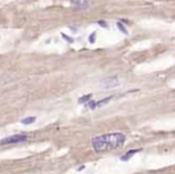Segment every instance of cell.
Segmentation results:
<instances>
[{
  "instance_id": "1",
  "label": "cell",
  "mask_w": 175,
  "mask_h": 174,
  "mask_svg": "<svg viewBox=\"0 0 175 174\" xmlns=\"http://www.w3.org/2000/svg\"><path fill=\"white\" fill-rule=\"evenodd\" d=\"M126 140V136L120 132H114V133H107L102 134V136L94 137L91 139V145L95 151L103 153V151H109V150H115L124 145Z\"/></svg>"
},
{
  "instance_id": "2",
  "label": "cell",
  "mask_w": 175,
  "mask_h": 174,
  "mask_svg": "<svg viewBox=\"0 0 175 174\" xmlns=\"http://www.w3.org/2000/svg\"><path fill=\"white\" fill-rule=\"evenodd\" d=\"M28 134L25 133H19V134H13L10 137H5L0 140V144L1 145H9V144H17V143H22V142L28 140Z\"/></svg>"
},
{
  "instance_id": "3",
  "label": "cell",
  "mask_w": 175,
  "mask_h": 174,
  "mask_svg": "<svg viewBox=\"0 0 175 174\" xmlns=\"http://www.w3.org/2000/svg\"><path fill=\"white\" fill-rule=\"evenodd\" d=\"M101 85L103 86V88L106 89H112V88H118L119 85H120V81H119L118 77H110V78H107V79H105Z\"/></svg>"
},
{
  "instance_id": "4",
  "label": "cell",
  "mask_w": 175,
  "mask_h": 174,
  "mask_svg": "<svg viewBox=\"0 0 175 174\" xmlns=\"http://www.w3.org/2000/svg\"><path fill=\"white\" fill-rule=\"evenodd\" d=\"M71 5L78 10H86L90 6V0H71Z\"/></svg>"
},
{
  "instance_id": "5",
  "label": "cell",
  "mask_w": 175,
  "mask_h": 174,
  "mask_svg": "<svg viewBox=\"0 0 175 174\" xmlns=\"http://www.w3.org/2000/svg\"><path fill=\"white\" fill-rule=\"evenodd\" d=\"M139 151H142V149H134V150H130L129 153H126V154H125V155L121 157V160H122V161H127L129 159H131L132 155L137 154V153H139Z\"/></svg>"
},
{
  "instance_id": "6",
  "label": "cell",
  "mask_w": 175,
  "mask_h": 174,
  "mask_svg": "<svg viewBox=\"0 0 175 174\" xmlns=\"http://www.w3.org/2000/svg\"><path fill=\"white\" fill-rule=\"evenodd\" d=\"M35 121H36V116H27L21 120V123L23 125H30V124H34Z\"/></svg>"
},
{
  "instance_id": "7",
  "label": "cell",
  "mask_w": 175,
  "mask_h": 174,
  "mask_svg": "<svg viewBox=\"0 0 175 174\" xmlns=\"http://www.w3.org/2000/svg\"><path fill=\"white\" fill-rule=\"evenodd\" d=\"M112 99H113V96H109V97H106V99H103V100L96 102V108H97V107H103V106H106L107 103H109V102L112 101Z\"/></svg>"
},
{
  "instance_id": "8",
  "label": "cell",
  "mask_w": 175,
  "mask_h": 174,
  "mask_svg": "<svg viewBox=\"0 0 175 174\" xmlns=\"http://www.w3.org/2000/svg\"><path fill=\"white\" fill-rule=\"evenodd\" d=\"M91 97H92V95H91V94L84 95V96L79 97V100H78V103H86V102H89V101L91 100Z\"/></svg>"
},
{
  "instance_id": "9",
  "label": "cell",
  "mask_w": 175,
  "mask_h": 174,
  "mask_svg": "<svg viewBox=\"0 0 175 174\" xmlns=\"http://www.w3.org/2000/svg\"><path fill=\"white\" fill-rule=\"evenodd\" d=\"M116 27H118V29L120 30V31H122L124 34H129V31H127V29L125 28V25L122 24V23H120V22H118L116 23Z\"/></svg>"
},
{
  "instance_id": "10",
  "label": "cell",
  "mask_w": 175,
  "mask_h": 174,
  "mask_svg": "<svg viewBox=\"0 0 175 174\" xmlns=\"http://www.w3.org/2000/svg\"><path fill=\"white\" fill-rule=\"evenodd\" d=\"M95 35H96V33H92V34L89 36V42H90V43H94V42H95Z\"/></svg>"
},
{
  "instance_id": "11",
  "label": "cell",
  "mask_w": 175,
  "mask_h": 174,
  "mask_svg": "<svg viewBox=\"0 0 175 174\" xmlns=\"http://www.w3.org/2000/svg\"><path fill=\"white\" fill-rule=\"evenodd\" d=\"M61 36H62L64 38H65V40H67L68 42H72V41H73V40H72V38H70V37H67V36H66L65 34H61Z\"/></svg>"
},
{
  "instance_id": "12",
  "label": "cell",
  "mask_w": 175,
  "mask_h": 174,
  "mask_svg": "<svg viewBox=\"0 0 175 174\" xmlns=\"http://www.w3.org/2000/svg\"><path fill=\"white\" fill-rule=\"evenodd\" d=\"M84 168H85V166H82V167H79V168H78V171H83Z\"/></svg>"
}]
</instances>
